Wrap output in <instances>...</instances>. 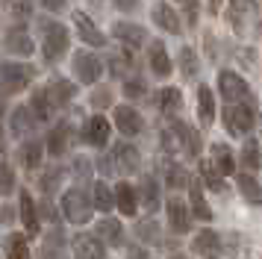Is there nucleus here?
Here are the masks:
<instances>
[{
	"mask_svg": "<svg viewBox=\"0 0 262 259\" xmlns=\"http://www.w3.org/2000/svg\"><path fill=\"white\" fill-rule=\"evenodd\" d=\"M221 118H224V130L230 136H245L259 121V100L256 97H248L242 103H227Z\"/></svg>",
	"mask_w": 262,
	"mask_h": 259,
	"instance_id": "nucleus-1",
	"label": "nucleus"
},
{
	"mask_svg": "<svg viewBox=\"0 0 262 259\" xmlns=\"http://www.w3.org/2000/svg\"><path fill=\"white\" fill-rule=\"evenodd\" d=\"M38 33H41V56H45V62L56 65L68 53V27H62L53 18H41L38 21Z\"/></svg>",
	"mask_w": 262,
	"mask_h": 259,
	"instance_id": "nucleus-2",
	"label": "nucleus"
},
{
	"mask_svg": "<svg viewBox=\"0 0 262 259\" xmlns=\"http://www.w3.org/2000/svg\"><path fill=\"white\" fill-rule=\"evenodd\" d=\"M36 80V65L27 62H3V97L30 89V82Z\"/></svg>",
	"mask_w": 262,
	"mask_h": 259,
	"instance_id": "nucleus-3",
	"label": "nucleus"
},
{
	"mask_svg": "<svg viewBox=\"0 0 262 259\" xmlns=\"http://www.w3.org/2000/svg\"><path fill=\"white\" fill-rule=\"evenodd\" d=\"M256 15H259V9H256V0H230V6H227V24L233 27V33L245 35L250 30V24L259 30L262 24L256 21Z\"/></svg>",
	"mask_w": 262,
	"mask_h": 259,
	"instance_id": "nucleus-4",
	"label": "nucleus"
},
{
	"mask_svg": "<svg viewBox=\"0 0 262 259\" xmlns=\"http://www.w3.org/2000/svg\"><path fill=\"white\" fill-rule=\"evenodd\" d=\"M62 215L68 218V224H85L92 218V200L85 195V188H68L59 200Z\"/></svg>",
	"mask_w": 262,
	"mask_h": 259,
	"instance_id": "nucleus-5",
	"label": "nucleus"
},
{
	"mask_svg": "<svg viewBox=\"0 0 262 259\" xmlns=\"http://www.w3.org/2000/svg\"><path fill=\"white\" fill-rule=\"evenodd\" d=\"M218 92H221V97H224L227 103H242V100L253 97L248 82L242 80L236 71H221L218 74Z\"/></svg>",
	"mask_w": 262,
	"mask_h": 259,
	"instance_id": "nucleus-6",
	"label": "nucleus"
},
{
	"mask_svg": "<svg viewBox=\"0 0 262 259\" xmlns=\"http://www.w3.org/2000/svg\"><path fill=\"white\" fill-rule=\"evenodd\" d=\"M74 74H77V80L85 82V85H92L103 77V62L92 53V50H77L74 53Z\"/></svg>",
	"mask_w": 262,
	"mask_h": 259,
	"instance_id": "nucleus-7",
	"label": "nucleus"
},
{
	"mask_svg": "<svg viewBox=\"0 0 262 259\" xmlns=\"http://www.w3.org/2000/svg\"><path fill=\"white\" fill-rule=\"evenodd\" d=\"M109 133H112V127H109L106 118L92 115V118H85L83 130H80V141H83V144H89V147L103 150V147H106V141H109Z\"/></svg>",
	"mask_w": 262,
	"mask_h": 259,
	"instance_id": "nucleus-8",
	"label": "nucleus"
},
{
	"mask_svg": "<svg viewBox=\"0 0 262 259\" xmlns=\"http://www.w3.org/2000/svg\"><path fill=\"white\" fill-rule=\"evenodd\" d=\"M171 130H174V136H177V144H180V150L186 153L189 159H198L201 156V147H203V141H201V133L191 127V124H186V121H171Z\"/></svg>",
	"mask_w": 262,
	"mask_h": 259,
	"instance_id": "nucleus-9",
	"label": "nucleus"
},
{
	"mask_svg": "<svg viewBox=\"0 0 262 259\" xmlns=\"http://www.w3.org/2000/svg\"><path fill=\"white\" fill-rule=\"evenodd\" d=\"M112 35H115L127 50H136V47H142V45L150 41V38H147V30H144L142 24H133V21H115L112 24Z\"/></svg>",
	"mask_w": 262,
	"mask_h": 259,
	"instance_id": "nucleus-10",
	"label": "nucleus"
},
{
	"mask_svg": "<svg viewBox=\"0 0 262 259\" xmlns=\"http://www.w3.org/2000/svg\"><path fill=\"white\" fill-rule=\"evenodd\" d=\"M191 250L203 259H221L224 256V239L215 230H201L194 235V242H191Z\"/></svg>",
	"mask_w": 262,
	"mask_h": 259,
	"instance_id": "nucleus-11",
	"label": "nucleus"
},
{
	"mask_svg": "<svg viewBox=\"0 0 262 259\" xmlns=\"http://www.w3.org/2000/svg\"><path fill=\"white\" fill-rule=\"evenodd\" d=\"M3 47H6V53H12V56H33V50H36L30 33H27L21 24H15V27H9V30L3 33Z\"/></svg>",
	"mask_w": 262,
	"mask_h": 259,
	"instance_id": "nucleus-12",
	"label": "nucleus"
},
{
	"mask_svg": "<svg viewBox=\"0 0 262 259\" xmlns=\"http://www.w3.org/2000/svg\"><path fill=\"white\" fill-rule=\"evenodd\" d=\"M71 250L77 259H106V245L92 233H77L71 239Z\"/></svg>",
	"mask_w": 262,
	"mask_h": 259,
	"instance_id": "nucleus-13",
	"label": "nucleus"
},
{
	"mask_svg": "<svg viewBox=\"0 0 262 259\" xmlns=\"http://www.w3.org/2000/svg\"><path fill=\"white\" fill-rule=\"evenodd\" d=\"M165 209H168L171 227H174L177 233H189L191 230V209L186 206V200L177 198V195H171V198L165 200Z\"/></svg>",
	"mask_w": 262,
	"mask_h": 259,
	"instance_id": "nucleus-14",
	"label": "nucleus"
},
{
	"mask_svg": "<svg viewBox=\"0 0 262 259\" xmlns=\"http://www.w3.org/2000/svg\"><path fill=\"white\" fill-rule=\"evenodd\" d=\"M71 18H74V24H77V33H80V38H83V41H85L89 47H106V35L97 30V24L92 21V18H89L85 12L77 9V12L71 15Z\"/></svg>",
	"mask_w": 262,
	"mask_h": 259,
	"instance_id": "nucleus-15",
	"label": "nucleus"
},
{
	"mask_svg": "<svg viewBox=\"0 0 262 259\" xmlns=\"http://www.w3.org/2000/svg\"><path fill=\"white\" fill-rule=\"evenodd\" d=\"M112 156L118 162L121 174H139V165H142V156H139V147H133L130 141H118L112 147Z\"/></svg>",
	"mask_w": 262,
	"mask_h": 259,
	"instance_id": "nucleus-16",
	"label": "nucleus"
},
{
	"mask_svg": "<svg viewBox=\"0 0 262 259\" xmlns=\"http://www.w3.org/2000/svg\"><path fill=\"white\" fill-rule=\"evenodd\" d=\"M150 18H154V24L162 30V33H171V35H180L183 33V24H180V15L168 3H154V9H150Z\"/></svg>",
	"mask_w": 262,
	"mask_h": 259,
	"instance_id": "nucleus-17",
	"label": "nucleus"
},
{
	"mask_svg": "<svg viewBox=\"0 0 262 259\" xmlns=\"http://www.w3.org/2000/svg\"><path fill=\"white\" fill-rule=\"evenodd\" d=\"M115 127H118L121 136H127V139H133V136H139L144 127L142 115L133 109V106H115Z\"/></svg>",
	"mask_w": 262,
	"mask_h": 259,
	"instance_id": "nucleus-18",
	"label": "nucleus"
},
{
	"mask_svg": "<svg viewBox=\"0 0 262 259\" xmlns=\"http://www.w3.org/2000/svg\"><path fill=\"white\" fill-rule=\"evenodd\" d=\"M36 124H38V118L33 115L30 106H15L12 112H9V130H12L18 139L21 136H33L36 133Z\"/></svg>",
	"mask_w": 262,
	"mask_h": 259,
	"instance_id": "nucleus-19",
	"label": "nucleus"
},
{
	"mask_svg": "<svg viewBox=\"0 0 262 259\" xmlns=\"http://www.w3.org/2000/svg\"><path fill=\"white\" fill-rule=\"evenodd\" d=\"M147 65L154 71V77H159V80H165L168 74L174 71L171 56H168V50H165L162 41H150V47H147Z\"/></svg>",
	"mask_w": 262,
	"mask_h": 259,
	"instance_id": "nucleus-20",
	"label": "nucleus"
},
{
	"mask_svg": "<svg viewBox=\"0 0 262 259\" xmlns=\"http://www.w3.org/2000/svg\"><path fill=\"white\" fill-rule=\"evenodd\" d=\"M71 136H74V130H71V124L68 121H59L56 127L48 133V153L50 156H62V153L68 150V144H71Z\"/></svg>",
	"mask_w": 262,
	"mask_h": 259,
	"instance_id": "nucleus-21",
	"label": "nucleus"
},
{
	"mask_svg": "<svg viewBox=\"0 0 262 259\" xmlns=\"http://www.w3.org/2000/svg\"><path fill=\"white\" fill-rule=\"evenodd\" d=\"M154 103L162 115L174 118L180 112V106H183V94H180V89H174V85H165V89H159V92L154 94Z\"/></svg>",
	"mask_w": 262,
	"mask_h": 259,
	"instance_id": "nucleus-22",
	"label": "nucleus"
},
{
	"mask_svg": "<svg viewBox=\"0 0 262 259\" xmlns=\"http://www.w3.org/2000/svg\"><path fill=\"white\" fill-rule=\"evenodd\" d=\"M115 206H118L121 215L133 218L136 215V206H139V191L130 183H115Z\"/></svg>",
	"mask_w": 262,
	"mask_h": 259,
	"instance_id": "nucleus-23",
	"label": "nucleus"
},
{
	"mask_svg": "<svg viewBox=\"0 0 262 259\" xmlns=\"http://www.w3.org/2000/svg\"><path fill=\"white\" fill-rule=\"evenodd\" d=\"M18 212H21V221L27 227V235H38V209L30 198V191H24V188H21V198H18Z\"/></svg>",
	"mask_w": 262,
	"mask_h": 259,
	"instance_id": "nucleus-24",
	"label": "nucleus"
},
{
	"mask_svg": "<svg viewBox=\"0 0 262 259\" xmlns=\"http://www.w3.org/2000/svg\"><path fill=\"white\" fill-rule=\"evenodd\" d=\"M48 92H50L53 106H56V109H62V106H68L74 97H77V85H74V82H68L65 77H56V80L48 85Z\"/></svg>",
	"mask_w": 262,
	"mask_h": 259,
	"instance_id": "nucleus-25",
	"label": "nucleus"
},
{
	"mask_svg": "<svg viewBox=\"0 0 262 259\" xmlns=\"http://www.w3.org/2000/svg\"><path fill=\"white\" fill-rule=\"evenodd\" d=\"M95 235L100 242L112 245V247L124 245V227H121V221H115V218H103V221L95 227Z\"/></svg>",
	"mask_w": 262,
	"mask_h": 259,
	"instance_id": "nucleus-26",
	"label": "nucleus"
},
{
	"mask_svg": "<svg viewBox=\"0 0 262 259\" xmlns=\"http://www.w3.org/2000/svg\"><path fill=\"white\" fill-rule=\"evenodd\" d=\"M198 118L203 127H212L215 121V94L209 85H198Z\"/></svg>",
	"mask_w": 262,
	"mask_h": 259,
	"instance_id": "nucleus-27",
	"label": "nucleus"
},
{
	"mask_svg": "<svg viewBox=\"0 0 262 259\" xmlns=\"http://www.w3.org/2000/svg\"><path fill=\"white\" fill-rule=\"evenodd\" d=\"M18 156H21V165L33 171V168H38V165H41V159H45V144H41L38 139H27V141H21Z\"/></svg>",
	"mask_w": 262,
	"mask_h": 259,
	"instance_id": "nucleus-28",
	"label": "nucleus"
},
{
	"mask_svg": "<svg viewBox=\"0 0 262 259\" xmlns=\"http://www.w3.org/2000/svg\"><path fill=\"white\" fill-rule=\"evenodd\" d=\"M177 65H180V74H183L186 80H198V74H201V62H198V53H194L189 45L180 47Z\"/></svg>",
	"mask_w": 262,
	"mask_h": 259,
	"instance_id": "nucleus-29",
	"label": "nucleus"
},
{
	"mask_svg": "<svg viewBox=\"0 0 262 259\" xmlns=\"http://www.w3.org/2000/svg\"><path fill=\"white\" fill-rule=\"evenodd\" d=\"M30 109H33V115H36L38 121H48V118L53 115V109H56V106H53V100H50L48 85L33 92V97H30Z\"/></svg>",
	"mask_w": 262,
	"mask_h": 259,
	"instance_id": "nucleus-30",
	"label": "nucleus"
},
{
	"mask_svg": "<svg viewBox=\"0 0 262 259\" xmlns=\"http://www.w3.org/2000/svg\"><path fill=\"white\" fill-rule=\"evenodd\" d=\"M139 200H142V206L147 212L159 209V186H156V180L150 174L142 177V183H139Z\"/></svg>",
	"mask_w": 262,
	"mask_h": 259,
	"instance_id": "nucleus-31",
	"label": "nucleus"
},
{
	"mask_svg": "<svg viewBox=\"0 0 262 259\" xmlns=\"http://www.w3.org/2000/svg\"><path fill=\"white\" fill-rule=\"evenodd\" d=\"M3 250H6V259H33L30 245H27V235H21V233H9L6 235Z\"/></svg>",
	"mask_w": 262,
	"mask_h": 259,
	"instance_id": "nucleus-32",
	"label": "nucleus"
},
{
	"mask_svg": "<svg viewBox=\"0 0 262 259\" xmlns=\"http://www.w3.org/2000/svg\"><path fill=\"white\" fill-rule=\"evenodd\" d=\"M62 180H65V168H62V165H50V168H45V174L38 177V188H41V195H45V198L53 195V191L62 186Z\"/></svg>",
	"mask_w": 262,
	"mask_h": 259,
	"instance_id": "nucleus-33",
	"label": "nucleus"
},
{
	"mask_svg": "<svg viewBox=\"0 0 262 259\" xmlns=\"http://www.w3.org/2000/svg\"><path fill=\"white\" fill-rule=\"evenodd\" d=\"M191 186V177L189 171L177 162H165V188H189Z\"/></svg>",
	"mask_w": 262,
	"mask_h": 259,
	"instance_id": "nucleus-34",
	"label": "nucleus"
},
{
	"mask_svg": "<svg viewBox=\"0 0 262 259\" xmlns=\"http://www.w3.org/2000/svg\"><path fill=\"white\" fill-rule=\"evenodd\" d=\"M212 162H215V168H218V171H221V174H233V171H236V156H233V150H230V147H227V144H212Z\"/></svg>",
	"mask_w": 262,
	"mask_h": 259,
	"instance_id": "nucleus-35",
	"label": "nucleus"
},
{
	"mask_svg": "<svg viewBox=\"0 0 262 259\" xmlns=\"http://www.w3.org/2000/svg\"><path fill=\"white\" fill-rule=\"evenodd\" d=\"M92 206L97 212H109L115 206V191L106 183H92Z\"/></svg>",
	"mask_w": 262,
	"mask_h": 259,
	"instance_id": "nucleus-36",
	"label": "nucleus"
},
{
	"mask_svg": "<svg viewBox=\"0 0 262 259\" xmlns=\"http://www.w3.org/2000/svg\"><path fill=\"white\" fill-rule=\"evenodd\" d=\"M136 235L142 245H162V227L154 218H144V221L136 224Z\"/></svg>",
	"mask_w": 262,
	"mask_h": 259,
	"instance_id": "nucleus-37",
	"label": "nucleus"
},
{
	"mask_svg": "<svg viewBox=\"0 0 262 259\" xmlns=\"http://www.w3.org/2000/svg\"><path fill=\"white\" fill-rule=\"evenodd\" d=\"M189 198H191V212H194V218H201V221H209V218H212V212H209V206H206V198H203V186L198 183V180H191Z\"/></svg>",
	"mask_w": 262,
	"mask_h": 259,
	"instance_id": "nucleus-38",
	"label": "nucleus"
},
{
	"mask_svg": "<svg viewBox=\"0 0 262 259\" xmlns=\"http://www.w3.org/2000/svg\"><path fill=\"white\" fill-rule=\"evenodd\" d=\"M238 165L245 168V171H259V165H262V153H259V147H256V141L253 139H248L245 141V147H242V156H238Z\"/></svg>",
	"mask_w": 262,
	"mask_h": 259,
	"instance_id": "nucleus-39",
	"label": "nucleus"
},
{
	"mask_svg": "<svg viewBox=\"0 0 262 259\" xmlns=\"http://www.w3.org/2000/svg\"><path fill=\"white\" fill-rule=\"evenodd\" d=\"M201 183H206L212 191H224V174L215 168L212 159H203L201 162Z\"/></svg>",
	"mask_w": 262,
	"mask_h": 259,
	"instance_id": "nucleus-40",
	"label": "nucleus"
},
{
	"mask_svg": "<svg viewBox=\"0 0 262 259\" xmlns=\"http://www.w3.org/2000/svg\"><path fill=\"white\" fill-rule=\"evenodd\" d=\"M130 71H133V56L127 53V50L109 56V74H112V77H118V80H130Z\"/></svg>",
	"mask_w": 262,
	"mask_h": 259,
	"instance_id": "nucleus-41",
	"label": "nucleus"
},
{
	"mask_svg": "<svg viewBox=\"0 0 262 259\" xmlns=\"http://www.w3.org/2000/svg\"><path fill=\"white\" fill-rule=\"evenodd\" d=\"M238 188H242V195L250 200V203H262V186L253 180V174H238Z\"/></svg>",
	"mask_w": 262,
	"mask_h": 259,
	"instance_id": "nucleus-42",
	"label": "nucleus"
},
{
	"mask_svg": "<svg viewBox=\"0 0 262 259\" xmlns=\"http://www.w3.org/2000/svg\"><path fill=\"white\" fill-rule=\"evenodd\" d=\"M71 171H74V177H77L83 186L85 183H92V159H85V156H74Z\"/></svg>",
	"mask_w": 262,
	"mask_h": 259,
	"instance_id": "nucleus-43",
	"label": "nucleus"
},
{
	"mask_svg": "<svg viewBox=\"0 0 262 259\" xmlns=\"http://www.w3.org/2000/svg\"><path fill=\"white\" fill-rule=\"evenodd\" d=\"M124 97H130V100H139V97H144L147 94V85H144L142 77H130V80H124Z\"/></svg>",
	"mask_w": 262,
	"mask_h": 259,
	"instance_id": "nucleus-44",
	"label": "nucleus"
},
{
	"mask_svg": "<svg viewBox=\"0 0 262 259\" xmlns=\"http://www.w3.org/2000/svg\"><path fill=\"white\" fill-rule=\"evenodd\" d=\"M89 103H92V109H106V106H112V89H109V85L95 89L92 97H89Z\"/></svg>",
	"mask_w": 262,
	"mask_h": 259,
	"instance_id": "nucleus-45",
	"label": "nucleus"
},
{
	"mask_svg": "<svg viewBox=\"0 0 262 259\" xmlns=\"http://www.w3.org/2000/svg\"><path fill=\"white\" fill-rule=\"evenodd\" d=\"M233 56L242 62V68H253L256 65V47H233Z\"/></svg>",
	"mask_w": 262,
	"mask_h": 259,
	"instance_id": "nucleus-46",
	"label": "nucleus"
},
{
	"mask_svg": "<svg viewBox=\"0 0 262 259\" xmlns=\"http://www.w3.org/2000/svg\"><path fill=\"white\" fill-rule=\"evenodd\" d=\"M6 6H12V15L18 21H27V18H33V6H30V0H9Z\"/></svg>",
	"mask_w": 262,
	"mask_h": 259,
	"instance_id": "nucleus-47",
	"label": "nucleus"
},
{
	"mask_svg": "<svg viewBox=\"0 0 262 259\" xmlns=\"http://www.w3.org/2000/svg\"><path fill=\"white\" fill-rule=\"evenodd\" d=\"M95 165H97V171H100L103 177H112L115 171H118V162H115V156H112V153H103Z\"/></svg>",
	"mask_w": 262,
	"mask_h": 259,
	"instance_id": "nucleus-48",
	"label": "nucleus"
},
{
	"mask_svg": "<svg viewBox=\"0 0 262 259\" xmlns=\"http://www.w3.org/2000/svg\"><path fill=\"white\" fill-rule=\"evenodd\" d=\"M159 147H162L165 153H177V150H180L174 130H162V133H159Z\"/></svg>",
	"mask_w": 262,
	"mask_h": 259,
	"instance_id": "nucleus-49",
	"label": "nucleus"
},
{
	"mask_svg": "<svg viewBox=\"0 0 262 259\" xmlns=\"http://www.w3.org/2000/svg\"><path fill=\"white\" fill-rule=\"evenodd\" d=\"M3 195H12L15 191V171H12V165L3 159V188H0Z\"/></svg>",
	"mask_w": 262,
	"mask_h": 259,
	"instance_id": "nucleus-50",
	"label": "nucleus"
},
{
	"mask_svg": "<svg viewBox=\"0 0 262 259\" xmlns=\"http://www.w3.org/2000/svg\"><path fill=\"white\" fill-rule=\"evenodd\" d=\"M183 18H186V27H198V0L183 3Z\"/></svg>",
	"mask_w": 262,
	"mask_h": 259,
	"instance_id": "nucleus-51",
	"label": "nucleus"
},
{
	"mask_svg": "<svg viewBox=\"0 0 262 259\" xmlns=\"http://www.w3.org/2000/svg\"><path fill=\"white\" fill-rule=\"evenodd\" d=\"M203 50H206V56L215 62V59H218V38L206 33V35H203Z\"/></svg>",
	"mask_w": 262,
	"mask_h": 259,
	"instance_id": "nucleus-52",
	"label": "nucleus"
},
{
	"mask_svg": "<svg viewBox=\"0 0 262 259\" xmlns=\"http://www.w3.org/2000/svg\"><path fill=\"white\" fill-rule=\"evenodd\" d=\"M127 259H150V256H147V247L136 242V245L127 247Z\"/></svg>",
	"mask_w": 262,
	"mask_h": 259,
	"instance_id": "nucleus-53",
	"label": "nucleus"
},
{
	"mask_svg": "<svg viewBox=\"0 0 262 259\" xmlns=\"http://www.w3.org/2000/svg\"><path fill=\"white\" fill-rule=\"evenodd\" d=\"M38 3H41V6H45L48 12H62L68 0H38Z\"/></svg>",
	"mask_w": 262,
	"mask_h": 259,
	"instance_id": "nucleus-54",
	"label": "nucleus"
},
{
	"mask_svg": "<svg viewBox=\"0 0 262 259\" xmlns=\"http://www.w3.org/2000/svg\"><path fill=\"white\" fill-rule=\"evenodd\" d=\"M41 215H45L48 221H56V209H53V203H48V198L41 200Z\"/></svg>",
	"mask_w": 262,
	"mask_h": 259,
	"instance_id": "nucleus-55",
	"label": "nucleus"
},
{
	"mask_svg": "<svg viewBox=\"0 0 262 259\" xmlns=\"http://www.w3.org/2000/svg\"><path fill=\"white\" fill-rule=\"evenodd\" d=\"M38 259H62V250H56V247H41V256Z\"/></svg>",
	"mask_w": 262,
	"mask_h": 259,
	"instance_id": "nucleus-56",
	"label": "nucleus"
},
{
	"mask_svg": "<svg viewBox=\"0 0 262 259\" xmlns=\"http://www.w3.org/2000/svg\"><path fill=\"white\" fill-rule=\"evenodd\" d=\"M112 3H115L121 12H133L136 6H139V0H112Z\"/></svg>",
	"mask_w": 262,
	"mask_h": 259,
	"instance_id": "nucleus-57",
	"label": "nucleus"
},
{
	"mask_svg": "<svg viewBox=\"0 0 262 259\" xmlns=\"http://www.w3.org/2000/svg\"><path fill=\"white\" fill-rule=\"evenodd\" d=\"M15 221V209L12 206H3V224H12Z\"/></svg>",
	"mask_w": 262,
	"mask_h": 259,
	"instance_id": "nucleus-58",
	"label": "nucleus"
},
{
	"mask_svg": "<svg viewBox=\"0 0 262 259\" xmlns=\"http://www.w3.org/2000/svg\"><path fill=\"white\" fill-rule=\"evenodd\" d=\"M218 6H221V0H209V15H215V12H218Z\"/></svg>",
	"mask_w": 262,
	"mask_h": 259,
	"instance_id": "nucleus-59",
	"label": "nucleus"
},
{
	"mask_svg": "<svg viewBox=\"0 0 262 259\" xmlns=\"http://www.w3.org/2000/svg\"><path fill=\"white\" fill-rule=\"evenodd\" d=\"M171 259H186V256H183V253H174V256H171Z\"/></svg>",
	"mask_w": 262,
	"mask_h": 259,
	"instance_id": "nucleus-60",
	"label": "nucleus"
},
{
	"mask_svg": "<svg viewBox=\"0 0 262 259\" xmlns=\"http://www.w3.org/2000/svg\"><path fill=\"white\" fill-rule=\"evenodd\" d=\"M180 3H186V0H180Z\"/></svg>",
	"mask_w": 262,
	"mask_h": 259,
	"instance_id": "nucleus-61",
	"label": "nucleus"
}]
</instances>
